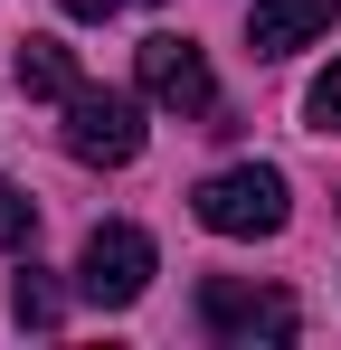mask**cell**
<instances>
[{
	"label": "cell",
	"mask_w": 341,
	"mask_h": 350,
	"mask_svg": "<svg viewBox=\"0 0 341 350\" xmlns=\"http://www.w3.org/2000/svg\"><path fill=\"white\" fill-rule=\"evenodd\" d=\"M142 105H152V95L76 85V95H66V152H76L86 171H123V161H142Z\"/></svg>",
	"instance_id": "cell-1"
},
{
	"label": "cell",
	"mask_w": 341,
	"mask_h": 350,
	"mask_svg": "<svg viewBox=\"0 0 341 350\" xmlns=\"http://www.w3.org/2000/svg\"><path fill=\"white\" fill-rule=\"evenodd\" d=\"M190 218H199L209 237H275L284 228V171H266V161L209 171L199 199H190Z\"/></svg>",
	"instance_id": "cell-2"
},
{
	"label": "cell",
	"mask_w": 341,
	"mask_h": 350,
	"mask_svg": "<svg viewBox=\"0 0 341 350\" xmlns=\"http://www.w3.org/2000/svg\"><path fill=\"white\" fill-rule=\"evenodd\" d=\"M76 293L95 303V312H123V303H142L152 293V237L142 228H95L86 246H76Z\"/></svg>",
	"instance_id": "cell-3"
},
{
	"label": "cell",
	"mask_w": 341,
	"mask_h": 350,
	"mask_svg": "<svg viewBox=\"0 0 341 350\" xmlns=\"http://www.w3.org/2000/svg\"><path fill=\"white\" fill-rule=\"evenodd\" d=\"M133 85L162 105V114H218V76H209V57L190 48V38H142V57H133Z\"/></svg>",
	"instance_id": "cell-4"
},
{
	"label": "cell",
	"mask_w": 341,
	"mask_h": 350,
	"mask_svg": "<svg viewBox=\"0 0 341 350\" xmlns=\"http://www.w3.org/2000/svg\"><path fill=\"white\" fill-rule=\"evenodd\" d=\"M199 322L218 341H294V293H266V284H237V275H209L199 284Z\"/></svg>",
	"instance_id": "cell-5"
},
{
	"label": "cell",
	"mask_w": 341,
	"mask_h": 350,
	"mask_svg": "<svg viewBox=\"0 0 341 350\" xmlns=\"http://www.w3.org/2000/svg\"><path fill=\"white\" fill-rule=\"evenodd\" d=\"M341 0H256L247 10V48L256 57H294V48H313V38H332Z\"/></svg>",
	"instance_id": "cell-6"
},
{
	"label": "cell",
	"mask_w": 341,
	"mask_h": 350,
	"mask_svg": "<svg viewBox=\"0 0 341 350\" xmlns=\"http://www.w3.org/2000/svg\"><path fill=\"white\" fill-rule=\"evenodd\" d=\"M10 76H19V95H38V105H66V95L86 85V76H76V48H66V38H19Z\"/></svg>",
	"instance_id": "cell-7"
},
{
	"label": "cell",
	"mask_w": 341,
	"mask_h": 350,
	"mask_svg": "<svg viewBox=\"0 0 341 350\" xmlns=\"http://www.w3.org/2000/svg\"><path fill=\"white\" fill-rule=\"evenodd\" d=\"M10 322H19V332H57V322H66V293H57V275L19 265V275H10Z\"/></svg>",
	"instance_id": "cell-8"
},
{
	"label": "cell",
	"mask_w": 341,
	"mask_h": 350,
	"mask_svg": "<svg viewBox=\"0 0 341 350\" xmlns=\"http://www.w3.org/2000/svg\"><path fill=\"white\" fill-rule=\"evenodd\" d=\"M38 246V199L19 180H0V256H29Z\"/></svg>",
	"instance_id": "cell-9"
},
{
	"label": "cell",
	"mask_w": 341,
	"mask_h": 350,
	"mask_svg": "<svg viewBox=\"0 0 341 350\" xmlns=\"http://www.w3.org/2000/svg\"><path fill=\"white\" fill-rule=\"evenodd\" d=\"M303 123H313V133H341V57L303 85Z\"/></svg>",
	"instance_id": "cell-10"
},
{
	"label": "cell",
	"mask_w": 341,
	"mask_h": 350,
	"mask_svg": "<svg viewBox=\"0 0 341 350\" xmlns=\"http://www.w3.org/2000/svg\"><path fill=\"white\" fill-rule=\"evenodd\" d=\"M57 10H66V19H114L123 0H57Z\"/></svg>",
	"instance_id": "cell-11"
}]
</instances>
